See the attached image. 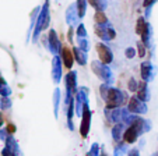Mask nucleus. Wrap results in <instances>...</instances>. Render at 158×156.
Masks as SVG:
<instances>
[{"mask_svg": "<svg viewBox=\"0 0 158 156\" xmlns=\"http://www.w3.org/2000/svg\"><path fill=\"white\" fill-rule=\"evenodd\" d=\"M147 84L148 82H146V81L139 82V89H137V92H136L139 99H141L146 103L150 100V89H148V85H147Z\"/></svg>", "mask_w": 158, "mask_h": 156, "instance_id": "obj_14", "label": "nucleus"}, {"mask_svg": "<svg viewBox=\"0 0 158 156\" xmlns=\"http://www.w3.org/2000/svg\"><path fill=\"white\" fill-rule=\"evenodd\" d=\"M89 4L93 7H95L97 10H104L105 9V4H106V2L105 0H87Z\"/></svg>", "mask_w": 158, "mask_h": 156, "instance_id": "obj_22", "label": "nucleus"}, {"mask_svg": "<svg viewBox=\"0 0 158 156\" xmlns=\"http://www.w3.org/2000/svg\"><path fill=\"white\" fill-rule=\"evenodd\" d=\"M140 74H141V78H143V81H146V82H150V81L154 80L155 68L152 67V64L150 62H143V63H141Z\"/></svg>", "mask_w": 158, "mask_h": 156, "instance_id": "obj_10", "label": "nucleus"}, {"mask_svg": "<svg viewBox=\"0 0 158 156\" xmlns=\"http://www.w3.org/2000/svg\"><path fill=\"white\" fill-rule=\"evenodd\" d=\"M152 3H154V0H144L143 4H144V7H150Z\"/></svg>", "mask_w": 158, "mask_h": 156, "instance_id": "obj_35", "label": "nucleus"}, {"mask_svg": "<svg viewBox=\"0 0 158 156\" xmlns=\"http://www.w3.org/2000/svg\"><path fill=\"white\" fill-rule=\"evenodd\" d=\"M127 88L130 92H137V89H139L137 80H136V78H130V80H129V84H127Z\"/></svg>", "mask_w": 158, "mask_h": 156, "instance_id": "obj_24", "label": "nucleus"}, {"mask_svg": "<svg viewBox=\"0 0 158 156\" xmlns=\"http://www.w3.org/2000/svg\"><path fill=\"white\" fill-rule=\"evenodd\" d=\"M11 99L9 96H2L0 98V110H9L11 107Z\"/></svg>", "mask_w": 158, "mask_h": 156, "instance_id": "obj_20", "label": "nucleus"}, {"mask_svg": "<svg viewBox=\"0 0 158 156\" xmlns=\"http://www.w3.org/2000/svg\"><path fill=\"white\" fill-rule=\"evenodd\" d=\"M127 144H126L125 141H122V142H119V144L115 146V149H114V156H125V155H127Z\"/></svg>", "mask_w": 158, "mask_h": 156, "instance_id": "obj_17", "label": "nucleus"}, {"mask_svg": "<svg viewBox=\"0 0 158 156\" xmlns=\"http://www.w3.org/2000/svg\"><path fill=\"white\" fill-rule=\"evenodd\" d=\"M126 128H127V126H126L125 123H115L114 124V127H112V138H114V141L116 142V144L123 141V134H125Z\"/></svg>", "mask_w": 158, "mask_h": 156, "instance_id": "obj_12", "label": "nucleus"}, {"mask_svg": "<svg viewBox=\"0 0 158 156\" xmlns=\"http://www.w3.org/2000/svg\"><path fill=\"white\" fill-rule=\"evenodd\" d=\"M91 68H93L94 74L98 77L102 82L112 85V82H114V74H112L110 68L108 67V64L102 63L101 60H94L91 63Z\"/></svg>", "mask_w": 158, "mask_h": 156, "instance_id": "obj_2", "label": "nucleus"}, {"mask_svg": "<svg viewBox=\"0 0 158 156\" xmlns=\"http://www.w3.org/2000/svg\"><path fill=\"white\" fill-rule=\"evenodd\" d=\"M78 47H80L81 50H84V52L88 50V42H87L84 38H80L78 39Z\"/></svg>", "mask_w": 158, "mask_h": 156, "instance_id": "obj_29", "label": "nucleus"}, {"mask_svg": "<svg viewBox=\"0 0 158 156\" xmlns=\"http://www.w3.org/2000/svg\"><path fill=\"white\" fill-rule=\"evenodd\" d=\"M87 0H77V9H78V17H83L85 14V7H87Z\"/></svg>", "mask_w": 158, "mask_h": 156, "instance_id": "obj_23", "label": "nucleus"}, {"mask_svg": "<svg viewBox=\"0 0 158 156\" xmlns=\"http://www.w3.org/2000/svg\"><path fill=\"white\" fill-rule=\"evenodd\" d=\"M105 117L109 123H125L126 118L130 116V112L126 106L123 107H106L105 106Z\"/></svg>", "mask_w": 158, "mask_h": 156, "instance_id": "obj_3", "label": "nucleus"}, {"mask_svg": "<svg viewBox=\"0 0 158 156\" xmlns=\"http://www.w3.org/2000/svg\"><path fill=\"white\" fill-rule=\"evenodd\" d=\"M49 49H51V52L55 54V56H57V54L60 53V50H62V45H60V41L59 38H57V34L55 30H51V32H49Z\"/></svg>", "mask_w": 158, "mask_h": 156, "instance_id": "obj_11", "label": "nucleus"}, {"mask_svg": "<svg viewBox=\"0 0 158 156\" xmlns=\"http://www.w3.org/2000/svg\"><path fill=\"white\" fill-rule=\"evenodd\" d=\"M91 117H93V113L89 110V106L85 105L83 110V114H81V124H80V134L83 138H87L89 134V128H91Z\"/></svg>", "mask_w": 158, "mask_h": 156, "instance_id": "obj_5", "label": "nucleus"}, {"mask_svg": "<svg viewBox=\"0 0 158 156\" xmlns=\"http://www.w3.org/2000/svg\"><path fill=\"white\" fill-rule=\"evenodd\" d=\"M95 22L99 25H108V18L102 10H97L95 13Z\"/></svg>", "mask_w": 158, "mask_h": 156, "instance_id": "obj_19", "label": "nucleus"}, {"mask_svg": "<svg viewBox=\"0 0 158 156\" xmlns=\"http://www.w3.org/2000/svg\"><path fill=\"white\" fill-rule=\"evenodd\" d=\"M2 156H14V155H13V152L9 149V148L4 146L3 150H2Z\"/></svg>", "mask_w": 158, "mask_h": 156, "instance_id": "obj_33", "label": "nucleus"}, {"mask_svg": "<svg viewBox=\"0 0 158 156\" xmlns=\"http://www.w3.org/2000/svg\"><path fill=\"white\" fill-rule=\"evenodd\" d=\"M97 53L99 56V60L105 64H110L114 60V53L109 49V46H106L105 43H97Z\"/></svg>", "mask_w": 158, "mask_h": 156, "instance_id": "obj_6", "label": "nucleus"}, {"mask_svg": "<svg viewBox=\"0 0 158 156\" xmlns=\"http://www.w3.org/2000/svg\"><path fill=\"white\" fill-rule=\"evenodd\" d=\"M64 85H66V89L69 92H72L76 96V94L78 92V88H77V73H76L74 70H70L69 73L66 74Z\"/></svg>", "mask_w": 158, "mask_h": 156, "instance_id": "obj_7", "label": "nucleus"}, {"mask_svg": "<svg viewBox=\"0 0 158 156\" xmlns=\"http://www.w3.org/2000/svg\"><path fill=\"white\" fill-rule=\"evenodd\" d=\"M99 150H101L99 145L98 144H93L91 145V148H89V152L87 153V156H99Z\"/></svg>", "mask_w": 158, "mask_h": 156, "instance_id": "obj_25", "label": "nucleus"}, {"mask_svg": "<svg viewBox=\"0 0 158 156\" xmlns=\"http://www.w3.org/2000/svg\"><path fill=\"white\" fill-rule=\"evenodd\" d=\"M99 94L102 99L106 102V107H123L127 105L130 99L127 92L114 88L109 84H102L99 88Z\"/></svg>", "mask_w": 158, "mask_h": 156, "instance_id": "obj_1", "label": "nucleus"}, {"mask_svg": "<svg viewBox=\"0 0 158 156\" xmlns=\"http://www.w3.org/2000/svg\"><path fill=\"white\" fill-rule=\"evenodd\" d=\"M85 35H87L85 28H84L83 24H80V25H78V28H77V36H78V38H85Z\"/></svg>", "mask_w": 158, "mask_h": 156, "instance_id": "obj_28", "label": "nucleus"}, {"mask_svg": "<svg viewBox=\"0 0 158 156\" xmlns=\"http://www.w3.org/2000/svg\"><path fill=\"white\" fill-rule=\"evenodd\" d=\"M62 59L59 56H55L52 60V80L55 84H59L62 81Z\"/></svg>", "mask_w": 158, "mask_h": 156, "instance_id": "obj_9", "label": "nucleus"}, {"mask_svg": "<svg viewBox=\"0 0 158 156\" xmlns=\"http://www.w3.org/2000/svg\"><path fill=\"white\" fill-rule=\"evenodd\" d=\"M129 109V112L133 113V114H146L147 112H148V107H147V103L143 102L141 99H139L137 95H133V96L129 99L127 102V106H126Z\"/></svg>", "mask_w": 158, "mask_h": 156, "instance_id": "obj_4", "label": "nucleus"}, {"mask_svg": "<svg viewBox=\"0 0 158 156\" xmlns=\"http://www.w3.org/2000/svg\"><path fill=\"white\" fill-rule=\"evenodd\" d=\"M3 124H4V118H3V113L0 112V128L3 127Z\"/></svg>", "mask_w": 158, "mask_h": 156, "instance_id": "obj_36", "label": "nucleus"}, {"mask_svg": "<svg viewBox=\"0 0 158 156\" xmlns=\"http://www.w3.org/2000/svg\"><path fill=\"white\" fill-rule=\"evenodd\" d=\"M59 103H60V89L56 88L53 92V113L56 118L59 116Z\"/></svg>", "mask_w": 158, "mask_h": 156, "instance_id": "obj_18", "label": "nucleus"}, {"mask_svg": "<svg viewBox=\"0 0 158 156\" xmlns=\"http://www.w3.org/2000/svg\"><path fill=\"white\" fill-rule=\"evenodd\" d=\"M126 156H140V149L139 148H131V149L127 150Z\"/></svg>", "mask_w": 158, "mask_h": 156, "instance_id": "obj_31", "label": "nucleus"}, {"mask_svg": "<svg viewBox=\"0 0 158 156\" xmlns=\"http://www.w3.org/2000/svg\"><path fill=\"white\" fill-rule=\"evenodd\" d=\"M125 56L127 57V59H133V57L136 56V50H134V47H127V49L125 50Z\"/></svg>", "mask_w": 158, "mask_h": 156, "instance_id": "obj_30", "label": "nucleus"}, {"mask_svg": "<svg viewBox=\"0 0 158 156\" xmlns=\"http://www.w3.org/2000/svg\"><path fill=\"white\" fill-rule=\"evenodd\" d=\"M152 156H158V153H154V155H152Z\"/></svg>", "mask_w": 158, "mask_h": 156, "instance_id": "obj_37", "label": "nucleus"}, {"mask_svg": "<svg viewBox=\"0 0 158 156\" xmlns=\"http://www.w3.org/2000/svg\"><path fill=\"white\" fill-rule=\"evenodd\" d=\"M4 142H6V146L13 152V155L14 156H21V150H20V146H18V142L15 141V138L11 135V134L7 137Z\"/></svg>", "mask_w": 158, "mask_h": 156, "instance_id": "obj_15", "label": "nucleus"}, {"mask_svg": "<svg viewBox=\"0 0 158 156\" xmlns=\"http://www.w3.org/2000/svg\"><path fill=\"white\" fill-rule=\"evenodd\" d=\"M9 131H7V128H0V139L2 141H6V138L9 137Z\"/></svg>", "mask_w": 158, "mask_h": 156, "instance_id": "obj_32", "label": "nucleus"}, {"mask_svg": "<svg viewBox=\"0 0 158 156\" xmlns=\"http://www.w3.org/2000/svg\"><path fill=\"white\" fill-rule=\"evenodd\" d=\"M60 59H62V63L67 70L73 67V63H74V54H73V50H70L69 46H62V50H60Z\"/></svg>", "mask_w": 158, "mask_h": 156, "instance_id": "obj_8", "label": "nucleus"}, {"mask_svg": "<svg viewBox=\"0 0 158 156\" xmlns=\"http://www.w3.org/2000/svg\"><path fill=\"white\" fill-rule=\"evenodd\" d=\"M73 54H74V60L80 66L87 64V53L84 50H81L80 47H74V49H73Z\"/></svg>", "mask_w": 158, "mask_h": 156, "instance_id": "obj_16", "label": "nucleus"}, {"mask_svg": "<svg viewBox=\"0 0 158 156\" xmlns=\"http://www.w3.org/2000/svg\"><path fill=\"white\" fill-rule=\"evenodd\" d=\"M74 17H78V14H76L74 6H72L70 7V10H69V14H67V20H69L70 25H74Z\"/></svg>", "mask_w": 158, "mask_h": 156, "instance_id": "obj_27", "label": "nucleus"}, {"mask_svg": "<svg viewBox=\"0 0 158 156\" xmlns=\"http://www.w3.org/2000/svg\"><path fill=\"white\" fill-rule=\"evenodd\" d=\"M139 138H140V134L137 133V130L134 128L133 126H127L125 134H123V141H125L127 145L129 144H136Z\"/></svg>", "mask_w": 158, "mask_h": 156, "instance_id": "obj_13", "label": "nucleus"}, {"mask_svg": "<svg viewBox=\"0 0 158 156\" xmlns=\"http://www.w3.org/2000/svg\"><path fill=\"white\" fill-rule=\"evenodd\" d=\"M7 131H9V134H11V135H13V134L15 133V126H14V124H11V123L7 124Z\"/></svg>", "mask_w": 158, "mask_h": 156, "instance_id": "obj_34", "label": "nucleus"}, {"mask_svg": "<svg viewBox=\"0 0 158 156\" xmlns=\"http://www.w3.org/2000/svg\"><path fill=\"white\" fill-rule=\"evenodd\" d=\"M146 49H147V46L143 43V42H137V54H139V57H144L146 56Z\"/></svg>", "mask_w": 158, "mask_h": 156, "instance_id": "obj_26", "label": "nucleus"}, {"mask_svg": "<svg viewBox=\"0 0 158 156\" xmlns=\"http://www.w3.org/2000/svg\"><path fill=\"white\" fill-rule=\"evenodd\" d=\"M146 27H147L146 20H144L143 17H140L137 20V25H136V34H137V35H141V34L144 32V30H146Z\"/></svg>", "mask_w": 158, "mask_h": 156, "instance_id": "obj_21", "label": "nucleus"}]
</instances>
